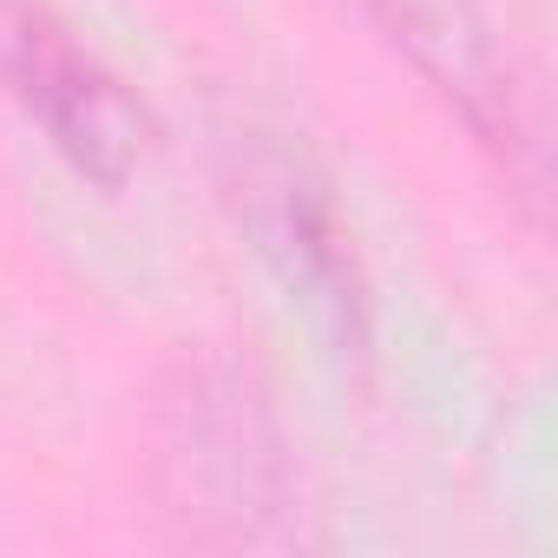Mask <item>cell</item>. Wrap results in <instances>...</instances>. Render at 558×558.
Returning a JSON list of instances; mask_svg holds the SVG:
<instances>
[{"instance_id": "obj_1", "label": "cell", "mask_w": 558, "mask_h": 558, "mask_svg": "<svg viewBox=\"0 0 558 558\" xmlns=\"http://www.w3.org/2000/svg\"><path fill=\"white\" fill-rule=\"evenodd\" d=\"M151 493L178 538L236 551L276 538L290 512V440L263 381L223 355L184 362L151 414Z\"/></svg>"}, {"instance_id": "obj_3", "label": "cell", "mask_w": 558, "mask_h": 558, "mask_svg": "<svg viewBox=\"0 0 558 558\" xmlns=\"http://www.w3.org/2000/svg\"><path fill=\"white\" fill-rule=\"evenodd\" d=\"M0 80L21 112L47 132V145L106 197L132 184L145 158V106L40 8L0 14Z\"/></svg>"}, {"instance_id": "obj_2", "label": "cell", "mask_w": 558, "mask_h": 558, "mask_svg": "<svg viewBox=\"0 0 558 558\" xmlns=\"http://www.w3.org/2000/svg\"><path fill=\"white\" fill-rule=\"evenodd\" d=\"M243 197V230L276 276V290L290 296V310L310 323L329 362L362 368L368 362V290L349 250V230L329 204V191L290 165V158H250L236 178Z\"/></svg>"}, {"instance_id": "obj_4", "label": "cell", "mask_w": 558, "mask_h": 558, "mask_svg": "<svg viewBox=\"0 0 558 558\" xmlns=\"http://www.w3.org/2000/svg\"><path fill=\"white\" fill-rule=\"evenodd\" d=\"M368 21L388 34V47L499 151L519 145L512 112V73L499 60L493 21L480 0H362Z\"/></svg>"}]
</instances>
